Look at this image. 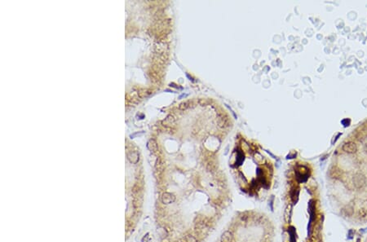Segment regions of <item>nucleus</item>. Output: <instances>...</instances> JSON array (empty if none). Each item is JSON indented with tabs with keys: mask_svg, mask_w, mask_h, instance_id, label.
I'll use <instances>...</instances> for the list:
<instances>
[{
	"mask_svg": "<svg viewBox=\"0 0 367 242\" xmlns=\"http://www.w3.org/2000/svg\"><path fill=\"white\" fill-rule=\"evenodd\" d=\"M367 215V211L365 209H364V208H362V209H360L359 211H358V216H359L360 218H365Z\"/></svg>",
	"mask_w": 367,
	"mask_h": 242,
	"instance_id": "obj_18",
	"label": "nucleus"
},
{
	"mask_svg": "<svg viewBox=\"0 0 367 242\" xmlns=\"http://www.w3.org/2000/svg\"><path fill=\"white\" fill-rule=\"evenodd\" d=\"M274 196H271V198L268 201V205L270 206V209L272 211H274Z\"/></svg>",
	"mask_w": 367,
	"mask_h": 242,
	"instance_id": "obj_20",
	"label": "nucleus"
},
{
	"mask_svg": "<svg viewBox=\"0 0 367 242\" xmlns=\"http://www.w3.org/2000/svg\"><path fill=\"white\" fill-rule=\"evenodd\" d=\"M288 233L290 237V242H296V231L294 227H290L288 228Z\"/></svg>",
	"mask_w": 367,
	"mask_h": 242,
	"instance_id": "obj_13",
	"label": "nucleus"
},
{
	"mask_svg": "<svg viewBox=\"0 0 367 242\" xmlns=\"http://www.w3.org/2000/svg\"><path fill=\"white\" fill-rule=\"evenodd\" d=\"M341 214L344 217H352L354 214V206L352 204L346 205L341 210Z\"/></svg>",
	"mask_w": 367,
	"mask_h": 242,
	"instance_id": "obj_6",
	"label": "nucleus"
},
{
	"mask_svg": "<svg viewBox=\"0 0 367 242\" xmlns=\"http://www.w3.org/2000/svg\"><path fill=\"white\" fill-rule=\"evenodd\" d=\"M343 150L348 153H355L357 151V147L354 142L349 141L343 145Z\"/></svg>",
	"mask_w": 367,
	"mask_h": 242,
	"instance_id": "obj_3",
	"label": "nucleus"
},
{
	"mask_svg": "<svg viewBox=\"0 0 367 242\" xmlns=\"http://www.w3.org/2000/svg\"><path fill=\"white\" fill-rule=\"evenodd\" d=\"M147 148H148V149L149 150L150 152H153V153L156 152H158V144H157V142H156L154 139H149V140L148 141Z\"/></svg>",
	"mask_w": 367,
	"mask_h": 242,
	"instance_id": "obj_8",
	"label": "nucleus"
},
{
	"mask_svg": "<svg viewBox=\"0 0 367 242\" xmlns=\"http://www.w3.org/2000/svg\"><path fill=\"white\" fill-rule=\"evenodd\" d=\"M174 121H175L174 117L170 115V116H168V117H166V119L164 120L163 122H162V123H163L164 125H166V126L172 125V123H174Z\"/></svg>",
	"mask_w": 367,
	"mask_h": 242,
	"instance_id": "obj_17",
	"label": "nucleus"
},
{
	"mask_svg": "<svg viewBox=\"0 0 367 242\" xmlns=\"http://www.w3.org/2000/svg\"><path fill=\"white\" fill-rule=\"evenodd\" d=\"M291 212H292V206L291 205H288L287 207L286 208L284 213V219L286 221V223H289L290 218L291 216Z\"/></svg>",
	"mask_w": 367,
	"mask_h": 242,
	"instance_id": "obj_12",
	"label": "nucleus"
},
{
	"mask_svg": "<svg viewBox=\"0 0 367 242\" xmlns=\"http://www.w3.org/2000/svg\"><path fill=\"white\" fill-rule=\"evenodd\" d=\"M244 159H245V157H244L243 153H242L241 151H238V156H237V160H236V165H241V163L243 162Z\"/></svg>",
	"mask_w": 367,
	"mask_h": 242,
	"instance_id": "obj_14",
	"label": "nucleus"
},
{
	"mask_svg": "<svg viewBox=\"0 0 367 242\" xmlns=\"http://www.w3.org/2000/svg\"><path fill=\"white\" fill-rule=\"evenodd\" d=\"M126 157L131 163L132 164H136L139 160V153L137 151H130L127 152L126 153Z\"/></svg>",
	"mask_w": 367,
	"mask_h": 242,
	"instance_id": "obj_5",
	"label": "nucleus"
},
{
	"mask_svg": "<svg viewBox=\"0 0 367 242\" xmlns=\"http://www.w3.org/2000/svg\"><path fill=\"white\" fill-rule=\"evenodd\" d=\"M221 242H233V233L229 231H224L221 236Z\"/></svg>",
	"mask_w": 367,
	"mask_h": 242,
	"instance_id": "obj_10",
	"label": "nucleus"
},
{
	"mask_svg": "<svg viewBox=\"0 0 367 242\" xmlns=\"http://www.w3.org/2000/svg\"><path fill=\"white\" fill-rule=\"evenodd\" d=\"M308 212H309V214H310L309 221L313 223V221L316 218V216H315L316 207H315V201L314 200H310L308 201Z\"/></svg>",
	"mask_w": 367,
	"mask_h": 242,
	"instance_id": "obj_7",
	"label": "nucleus"
},
{
	"mask_svg": "<svg viewBox=\"0 0 367 242\" xmlns=\"http://www.w3.org/2000/svg\"><path fill=\"white\" fill-rule=\"evenodd\" d=\"M190 101H185V102H183V103H181V104H180V106H179V108H180V109H182V110H185V109H188V107L190 106Z\"/></svg>",
	"mask_w": 367,
	"mask_h": 242,
	"instance_id": "obj_19",
	"label": "nucleus"
},
{
	"mask_svg": "<svg viewBox=\"0 0 367 242\" xmlns=\"http://www.w3.org/2000/svg\"><path fill=\"white\" fill-rule=\"evenodd\" d=\"M330 175L332 178H339L342 175V171L336 166H334L330 170Z\"/></svg>",
	"mask_w": 367,
	"mask_h": 242,
	"instance_id": "obj_9",
	"label": "nucleus"
},
{
	"mask_svg": "<svg viewBox=\"0 0 367 242\" xmlns=\"http://www.w3.org/2000/svg\"><path fill=\"white\" fill-rule=\"evenodd\" d=\"M356 242H360V239H357V240H356Z\"/></svg>",
	"mask_w": 367,
	"mask_h": 242,
	"instance_id": "obj_23",
	"label": "nucleus"
},
{
	"mask_svg": "<svg viewBox=\"0 0 367 242\" xmlns=\"http://www.w3.org/2000/svg\"><path fill=\"white\" fill-rule=\"evenodd\" d=\"M296 178L300 183H304L308 178V169L304 165H300L295 170Z\"/></svg>",
	"mask_w": 367,
	"mask_h": 242,
	"instance_id": "obj_1",
	"label": "nucleus"
},
{
	"mask_svg": "<svg viewBox=\"0 0 367 242\" xmlns=\"http://www.w3.org/2000/svg\"><path fill=\"white\" fill-rule=\"evenodd\" d=\"M299 192H300V191L299 190H294V191L291 192V200H292V201L294 202V204H296V202H297L298 199H299Z\"/></svg>",
	"mask_w": 367,
	"mask_h": 242,
	"instance_id": "obj_15",
	"label": "nucleus"
},
{
	"mask_svg": "<svg viewBox=\"0 0 367 242\" xmlns=\"http://www.w3.org/2000/svg\"><path fill=\"white\" fill-rule=\"evenodd\" d=\"M217 123L219 126L221 128H225L228 126V118L224 117V115H220L218 117Z\"/></svg>",
	"mask_w": 367,
	"mask_h": 242,
	"instance_id": "obj_11",
	"label": "nucleus"
},
{
	"mask_svg": "<svg viewBox=\"0 0 367 242\" xmlns=\"http://www.w3.org/2000/svg\"><path fill=\"white\" fill-rule=\"evenodd\" d=\"M198 103L202 106H205V105H206L209 102H208V100H206V99H200L198 100Z\"/></svg>",
	"mask_w": 367,
	"mask_h": 242,
	"instance_id": "obj_22",
	"label": "nucleus"
},
{
	"mask_svg": "<svg viewBox=\"0 0 367 242\" xmlns=\"http://www.w3.org/2000/svg\"><path fill=\"white\" fill-rule=\"evenodd\" d=\"M175 201V195L170 193V192H164L162 196V202L163 203L164 205H169L172 204Z\"/></svg>",
	"mask_w": 367,
	"mask_h": 242,
	"instance_id": "obj_4",
	"label": "nucleus"
},
{
	"mask_svg": "<svg viewBox=\"0 0 367 242\" xmlns=\"http://www.w3.org/2000/svg\"><path fill=\"white\" fill-rule=\"evenodd\" d=\"M354 234H355V231H354L353 229H350V230L348 231V239L349 240L352 239V238H353Z\"/></svg>",
	"mask_w": 367,
	"mask_h": 242,
	"instance_id": "obj_21",
	"label": "nucleus"
},
{
	"mask_svg": "<svg viewBox=\"0 0 367 242\" xmlns=\"http://www.w3.org/2000/svg\"><path fill=\"white\" fill-rule=\"evenodd\" d=\"M352 183L355 188L357 189H361L364 188L366 184V178L365 176L362 173H356L352 178Z\"/></svg>",
	"mask_w": 367,
	"mask_h": 242,
	"instance_id": "obj_2",
	"label": "nucleus"
},
{
	"mask_svg": "<svg viewBox=\"0 0 367 242\" xmlns=\"http://www.w3.org/2000/svg\"><path fill=\"white\" fill-rule=\"evenodd\" d=\"M182 242H198V241H197V239H196L195 237H193V236H191V235H187V236H185V237L183 238Z\"/></svg>",
	"mask_w": 367,
	"mask_h": 242,
	"instance_id": "obj_16",
	"label": "nucleus"
}]
</instances>
